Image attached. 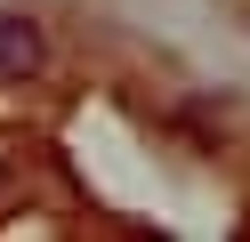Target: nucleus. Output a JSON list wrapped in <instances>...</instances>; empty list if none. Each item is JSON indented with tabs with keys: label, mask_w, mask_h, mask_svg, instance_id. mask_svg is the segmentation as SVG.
<instances>
[{
	"label": "nucleus",
	"mask_w": 250,
	"mask_h": 242,
	"mask_svg": "<svg viewBox=\"0 0 250 242\" xmlns=\"http://www.w3.org/2000/svg\"><path fill=\"white\" fill-rule=\"evenodd\" d=\"M33 73H49V32L41 16L0 8V81H33Z\"/></svg>",
	"instance_id": "nucleus-1"
},
{
	"label": "nucleus",
	"mask_w": 250,
	"mask_h": 242,
	"mask_svg": "<svg viewBox=\"0 0 250 242\" xmlns=\"http://www.w3.org/2000/svg\"><path fill=\"white\" fill-rule=\"evenodd\" d=\"M8 194H17V161L0 154V202H8Z\"/></svg>",
	"instance_id": "nucleus-2"
}]
</instances>
